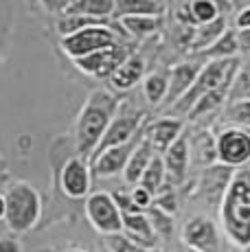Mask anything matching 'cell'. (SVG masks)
Wrapping results in <instances>:
<instances>
[{
  "label": "cell",
  "instance_id": "14",
  "mask_svg": "<svg viewBox=\"0 0 250 252\" xmlns=\"http://www.w3.org/2000/svg\"><path fill=\"white\" fill-rule=\"evenodd\" d=\"M182 134H185V121L178 116H165L145 127V138L152 143L156 154H165Z\"/></svg>",
  "mask_w": 250,
  "mask_h": 252
},
{
  "label": "cell",
  "instance_id": "40",
  "mask_svg": "<svg viewBox=\"0 0 250 252\" xmlns=\"http://www.w3.org/2000/svg\"><path fill=\"white\" fill-rule=\"evenodd\" d=\"M237 40H239V48H242V53H250V29H242V31H237Z\"/></svg>",
  "mask_w": 250,
  "mask_h": 252
},
{
  "label": "cell",
  "instance_id": "9",
  "mask_svg": "<svg viewBox=\"0 0 250 252\" xmlns=\"http://www.w3.org/2000/svg\"><path fill=\"white\" fill-rule=\"evenodd\" d=\"M129 55H132V51L127 48V44L117 42V44H112L108 48H101V51L93 53V55L79 57V60H73V62H75L77 70L86 72V75L99 77V79H103V77L110 79Z\"/></svg>",
  "mask_w": 250,
  "mask_h": 252
},
{
  "label": "cell",
  "instance_id": "3",
  "mask_svg": "<svg viewBox=\"0 0 250 252\" xmlns=\"http://www.w3.org/2000/svg\"><path fill=\"white\" fill-rule=\"evenodd\" d=\"M242 68V57H233V60H215V62H206L202 66L198 79L191 86V90L182 96L180 101L174 105V114L176 116H189L191 108L209 92H215L219 88H230L233 79L237 75V70Z\"/></svg>",
  "mask_w": 250,
  "mask_h": 252
},
{
  "label": "cell",
  "instance_id": "37",
  "mask_svg": "<svg viewBox=\"0 0 250 252\" xmlns=\"http://www.w3.org/2000/svg\"><path fill=\"white\" fill-rule=\"evenodd\" d=\"M40 4L51 13H64L73 4V0H40Z\"/></svg>",
  "mask_w": 250,
  "mask_h": 252
},
{
  "label": "cell",
  "instance_id": "6",
  "mask_svg": "<svg viewBox=\"0 0 250 252\" xmlns=\"http://www.w3.org/2000/svg\"><path fill=\"white\" fill-rule=\"evenodd\" d=\"M86 217L93 224V228L101 235H119L123 232V213L119 208L112 193L99 191L88 195L86 200Z\"/></svg>",
  "mask_w": 250,
  "mask_h": 252
},
{
  "label": "cell",
  "instance_id": "23",
  "mask_svg": "<svg viewBox=\"0 0 250 252\" xmlns=\"http://www.w3.org/2000/svg\"><path fill=\"white\" fill-rule=\"evenodd\" d=\"M228 31V22H226V16L218 18L215 22H209V24H202V27H195V33H193V42H191L189 51L193 53H204L206 48H211L224 33Z\"/></svg>",
  "mask_w": 250,
  "mask_h": 252
},
{
  "label": "cell",
  "instance_id": "19",
  "mask_svg": "<svg viewBox=\"0 0 250 252\" xmlns=\"http://www.w3.org/2000/svg\"><path fill=\"white\" fill-rule=\"evenodd\" d=\"M123 232L134 244L143 246V248H150V250L154 248L156 237H158L147 213H129V215H123Z\"/></svg>",
  "mask_w": 250,
  "mask_h": 252
},
{
  "label": "cell",
  "instance_id": "11",
  "mask_svg": "<svg viewBox=\"0 0 250 252\" xmlns=\"http://www.w3.org/2000/svg\"><path fill=\"white\" fill-rule=\"evenodd\" d=\"M143 136H145V132L134 138L132 143L119 145V147H110V149H105V152H101L99 156H94L93 160H90L93 173L97 178H114V176H119V173H123L129 158H132L134 149H136L138 143L143 140Z\"/></svg>",
  "mask_w": 250,
  "mask_h": 252
},
{
  "label": "cell",
  "instance_id": "41",
  "mask_svg": "<svg viewBox=\"0 0 250 252\" xmlns=\"http://www.w3.org/2000/svg\"><path fill=\"white\" fill-rule=\"evenodd\" d=\"M7 217V197L0 195V220H4Z\"/></svg>",
  "mask_w": 250,
  "mask_h": 252
},
{
  "label": "cell",
  "instance_id": "27",
  "mask_svg": "<svg viewBox=\"0 0 250 252\" xmlns=\"http://www.w3.org/2000/svg\"><path fill=\"white\" fill-rule=\"evenodd\" d=\"M114 2L117 0H73V4L64 13H77V16L108 20V18L114 16Z\"/></svg>",
  "mask_w": 250,
  "mask_h": 252
},
{
  "label": "cell",
  "instance_id": "25",
  "mask_svg": "<svg viewBox=\"0 0 250 252\" xmlns=\"http://www.w3.org/2000/svg\"><path fill=\"white\" fill-rule=\"evenodd\" d=\"M242 48H239V40H237V29H228L218 42L211 48H206L204 53H200V60L206 62H215V60H233L239 57Z\"/></svg>",
  "mask_w": 250,
  "mask_h": 252
},
{
  "label": "cell",
  "instance_id": "38",
  "mask_svg": "<svg viewBox=\"0 0 250 252\" xmlns=\"http://www.w3.org/2000/svg\"><path fill=\"white\" fill-rule=\"evenodd\" d=\"M0 252H22V246L16 237H0Z\"/></svg>",
  "mask_w": 250,
  "mask_h": 252
},
{
  "label": "cell",
  "instance_id": "15",
  "mask_svg": "<svg viewBox=\"0 0 250 252\" xmlns=\"http://www.w3.org/2000/svg\"><path fill=\"white\" fill-rule=\"evenodd\" d=\"M202 66L204 64H198V62H182V64H176L169 70V92H167V99L162 103L165 108L171 110L191 90V86L198 79Z\"/></svg>",
  "mask_w": 250,
  "mask_h": 252
},
{
  "label": "cell",
  "instance_id": "36",
  "mask_svg": "<svg viewBox=\"0 0 250 252\" xmlns=\"http://www.w3.org/2000/svg\"><path fill=\"white\" fill-rule=\"evenodd\" d=\"M129 195H132V202L136 204L138 211L145 213V211H150V208L154 206V193H150L147 189H143L141 184H138V187H134V191L129 193Z\"/></svg>",
  "mask_w": 250,
  "mask_h": 252
},
{
  "label": "cell",
  "instance_id": "34",
  "mask_svg": "<svg viewBox=\"0 0 250 252\" xmlns=\"http://www.w3.org/2000/svg\"><path fill=\"white\" fill-rule=\"evenodd\" d=\"M108 248L112 252H154L150 248H143V246L134 244L125 232H119V235H110L108 237Z\"/></svg>",
  "mask_w": 250,
  "mask_h": 252
},
{
  "label": "cell",
  "instance_id": "4",
  "mask_svg": "<svg viewBox=\"0 0 250 252\" xmlns=\"http://www.w3.org/2000/svg\"><path fill=\"white\" fill-rule=\"evenodd\" d=\"M7 197V228L13 235H22L35 228L42 215V197L29 182H13L4 193Z\"/></svg>",
  "mask_w": 250,
  "mask_h": 252
},
{
  "label": "cell",
  "instance_id": "7",
  "mask_svg": "<svg viewBox=\"0 0 250 252\" xmlns=\"http://www.w3.org/2000/svg\"><path fill=\"white\" fill-rule=\"evenodd\" d=\"M145 123H147V112H143V110H127L125 105H121L119 114L114 116V121L110 123L103 140H101L99 149L94 152V156H99L101 152H105V149H110V147H119V145L132 143L134 138L145 132ZM93 158H90V160H93Z\"/></svg>",
  "mask_w": 250,
  "mask_h": 252
},
{
  "label": "cell",
  "instance_id": "13",
  "mask_svg": "<svg viewBox=\"0 0 250 252\" xmlns=\"http://www.w3.org/2000/svg\"><path fill=\"white\" fill-rule=\"evenodd\" d=\"M160 156H162V160H165V169H167V184H169V187H180V184L187 180V171H189V164H191L189 136L182 134Z\"/></svg>",
  "mask_w": 250,
  "mask_h": 252
},
{
  "label": "cell",
  "instance_id": "24",
  "mask_svg": "<svg viewBox=\"0 0 250 252\" xmlns=\"http://www.w3.org/2000/svg\"><path fill=\"white\" fill-rule=\"evenodd\" d=\"M123 33L136 37V40H143V37H150L154 33H158L165 24V16H129L119 20Z\"/></svg>",
  "mask_w": 250,
  "mask_h": 252
},
{
  "label": "cell",
  "instance_id": "28",
  "mask_svg": "<svg viewBox=\"0 0 250 252\" xmlns=\"http://www.w3.org/2000/svg\"><path fill=\"white\" fill-rule=\"evenodd\" d=\"M219 123L222 127H242L250 132V99L226 103V108L219 114Z\"/></svg>",
  "mask_w": 250,
  "mask_h": 252
},
{
  "label": "cell",
  "instance_id": "31",
  "mask_svg": "<svg viewBox=\"0 0 250 252\" xmlns=\"http://www.w3.org/2000/svg\"><path fill=\"white\" fill-rule=\"evenodd\" d=\"M167 184V169H165V160H162L160 154H156V158L152 160V164L147 167V171L141 178V187L147 189L150 193H154V197L162 191V187Z\"/></svg>",
  "mask_w": 250,
  "mask_h": 252
},
{
  "label": "cell",
  "instance_id": "20",
  "mask_svg": "<svg viewBox=\"0 0 250 252\" xmlns=\"http://www.w3.org/2000/svg\"><path fill=\"white\" fill-rule=\"evenodd\" d=\"M189 149H191V162L198 167H213L218 164V136L209 132V129H200L198 134L189 138Z\"/></svg>",
  "mask_w": 250,
  "mask_h": 252
},
{
  "label": "cell",
  "instance_id": "30",
  "mask_svg": "<svg viewBox=\"0 0 250 252\" xmlns=\"http://www.w3.org/2000/svg\"><path fill=\"white\" fill-rule=\"evenodd\" d=\"M167 92H169V72H152L143 81V94H145L147 103L160 105L165 103Z\"/></svg>",
  "mask_w": 250,
  "mask_h": 252
},
{
  "label": "cell",
  "instance_id": "1",
  "mask_svg": "<svg viewBox=\"0 0 250 252\" xmlns=\"http://www.w3.org/2000/svg\"><path fill=\"white\" fill-rule=\"evenodd\" d=\"M119 99L110 90L97 88L88 94L75 121V154L90 162L101 140L108 132L110 123L119 114Z\"/></svg>",
  "mask_w": 250,
  "mask_h": 252
},
{
  "label": "cell",
  "instance_id": "43",
  "mask_svg": "<svg viewBox=\"0 0 250 252\" xmlns=\"http://www.w3.org/2000/svg\"><path fill=\"white\" fill-rule=\"evenodd\" d=\"M187 252H200V250H193V248H189V250H187Z\"/></svg>",
  "mask_w": 250,
  "mask_h": 252
},
{
  "label": "cell",
  "instance_id": "26",
  "mask_svg": "<svg viewBox=\"0 0 250 252\" xmlns=\"http://www.w3.org/2000/svg\"><path fill=\"white\" fill-rule=\"evenodd\" d=\"M228 92H230V88H219V90H215V92H209V94H204L198 101V103L191 108L189 119L191 121H200L202 116L222 114V110L226 108V103H228Z\"/></svg>",
  "mask_w": 250,
  "mask_h": 252
},
{
  "label": "cell",
  "instance_id": "5",
  "mask_svg": "<svg viewBox=\"0 0 250 252\" xmlns=\"http://www.w3.org/2000/svg\"><path fill=\"white\" fill-rule=\"evenodd\" d=\"M119 42L117 31L112 29V24H94V27L81 29V31L73 33V35L62 37V51L73 60L79 57L93 55V53L108 48Z\"/></svg>",
  "mask_w": 250,
  "mask_h": 252
},
{
  "label": "cell",
  "instance_id": "33",
  "mask_svg": "<svg viewBox=\"0 0 250 252\" xmlns=\"http://www.w3.org/2000/svg\"><path fill=\"white\" fill-rule=\"evenodd\" d=\"M147 215H150L152 226H154V230H156L158 237H169L171 232H174V221H171V215L162 213L160 208H156V206H152Z\"/></svg>",
  "mask_w": 250,
  "mask_h": 252
},
{
  "label": "cell",
  "instance_id": "2",
  "mask_svg": "<svg viewBox=\"0 0 250 252\" xmlns=\"http://www.w3.org/2000/svg\"><path fill=\"white\" fill-rule=\"evenodd\" d=\"M219 221L237 248H250V164L235 169L226 195L219 204Z\"/></svg>",
  "mask_w": 250,
  "mask_h": 252
},
{
  "label": "cell",
  "instance_id": "12",
  "mask_svg": "<svg viewBox=\"0 0 250 252\" xmlns=\"http://www.w3.org/2000/svg\"><path fill=\"white\" fill-rule=\"evenodd\" d=\"M90 162L79 156H73L62 167V189L68 197L81 200L90 191Z\"/></svg>",
  "mask_w": 250,
  "mask_h": 252
},
{
  "label": "cell",
  "instance_id": "21",
  "mask_svg": "<svg viewBox=\"0 0 250 252\" xmlns=\"http://www.w3.org/2000/svg\"><path fill=\"white\" fill-rule=\"evenodd\" d=\"M154 158H156V149L152 147L150 140L143 136V140L138 143V147L134 149L132 158H129L127 167H125V171H123V180H125V184L138 187V184H141L143 173L147 171V167L152 164Z\"/></svg>",
  "mask_w": 250,
  "mask_h": 252
},
{
  "label": "cell",
  "instance_id": "22",
  "mask_svg": "<svg viewBox=\"0 0 250 252\" xmlns=\"http://www.w3.org/2000/svg\"><path fill=\"white\" fill-rule=\"evenodd\" d=\"M167 4L160 0H117L114 2V20L129 16H165Z\"/></svg>",
  "mask_w": 250,
  "mask_h": 252
},
{
  "label": "cell",
  "instance_id": "17",
  "mask_svg": "<svg viewBox=\"0 0 250 252\" xmlns=\"http://www.w3.org/2000/svg\"><path fill=\"white\" fill-rule=\"evenodd\" d=\"M235 169L226 167V164H213L204 171V180H202V195L206 197L211 206H219L226 195L230 180H233Z\"/></svg>",
  "mask_w": 250,
  "mask_h": 252
},
{
  "label": "cell",
  "instance_id": "42",
  "mask_svg": "<svg viewBox=\"0 0 250 252\" xmlns=\"http://www.w3.org/2000/svg\"><path fill=\"white\" fill-rule=\"evenodd\" d=\"M62 252H86V250H79V248H68V250H62Z\"/></svg>",
  "mask_w": 250,
  "mask_h": 252
},
{
  "label": "cell",
  "instance_id": "39",
  "mask_svg": "<svg viewBox=\"0 0 250 252\" xmlns=\"http://www.w3.org/2000/svg\"><path fill=\"white\" fill-rule=\"evenodd\" d=\"M235 29H237V31H242V29H250V4L248 7H244L242 11L237 13V18H235Z\"/></svg>",
  "mask_w": 250,
  "mask_h": 252
},
{
  "label": "cell",
  "instance_id": "29",
  "mask_svg": "<svg viewBox=\"0 0 250 252\" xmlns=\"http://www.w3.org/2000/svg\"><path fill=\"white\" fill-rule=\"evenodd\" d=\"M13 27H16V7L13 0H0V62L4 60L13 40Z\"/></svg>",
  "mask_w": 250,
  "mask_h": 252
},
{
  "label": "cell",
  "instance_id": "8",
  "mask_svg": "<svg viewBox=\"0 0 250 252\" xmlns=\"http://www.w3.org/2000/svg\"><path fill=\"white\" fill-rule=\"evenodd\" d=\"M218 162L230 169L250 164V132L242 127H222L218 134Z\"/></svg>",
  "mask_w": 250,
  "mask_h": 252
},
{
  "label": "cell",
  "instance_id": "35",
  "mask_svg": "<svg viewBox=\"0 0 250 252\" xmlns=\"http://www.w3.org/2000/svg\"><path fill=\"white\" fill-rule=\"evenodd\" d=\"M154 206L160 208L162 213H167V215H171V217L178 213V195H176V191L169 187V184H167V189H162V191L156 195Z\"/></svg>",
  "mask_w": 250,
  "mask_h": 252
},
{
  "label": "cell",
  "instance_id": "44",
  "mask_svg": "<svg viewBox=\"0 0 250 252\" xmlns=\"http://www.w3.org/2000/svg\"><path fill=\"white\" fill-rule=\"evenodd\" d=\"M160 2H165V0H160Z\"/></svg>",
  "mask_w": 250,
  "mask_h": 252
},
{
  "label": "cell",
  "instance_id": "10",
  "mask_svg": "<svg viewBox=\"0 0 250 252\" xmlns=\"http://www.w3.org/2000/svg\"><path fill=\"white\" fill-rule=\"evenodd\" d=\"M182 241L189 248L200 252H219V246H222L215 221L204 215H195L187 220V224L182 226Z\"/></svg>",
  "mask_w": 250,
  "mask_h": 252
},
{
  "label": "cell",
  "instance_id": "16",
  "mask_svg": "<svg viewBox=\"0 0 250 252\" xmlns=\"http://www.w3.org/2000/svg\"><path fill=\"white\" fill-rule=\"evenodd\" d=\"M222 7L218 0H189L180 7L178 20L182 27H202L222 18Z\"/></svg>",
  "mask_w": 250,
  "mask_h": 252
},
{
  "label": "cell",
  "instance_id": "18",
  "mask_svg": "<svg viewBox=\"0 0 250 252\" xmlns=\"http://www.w3.org/2000/svg\"><path fill=\"white\" fill-rule=\"evenodd\" d=\"M145 66H147L145 57L138 55V53H132V55L117 68V72L110 77L112 88L119 90V92H127V90H132L134 86L141 84V81H145V77H147Z\"/></svg>",
  "mask_w": 250,
  "mask_h": 252
},
{
  "label": "cell",
  "instance_id": "32",
  "mask_svg": "<svg viewBox=\"0 0 250 252\" xmlns=\"http://www.w3.org/2000/svg\"><path fill=\"white\" fill-rule=\"evenodd\" d=\"M246 99H250V64L242 62V68L237 70L233 86H230L228 103H233V101H246Z\"/></svg>",
  "mask_w": 250,
  "mask_h": 252
}]
</instances>
